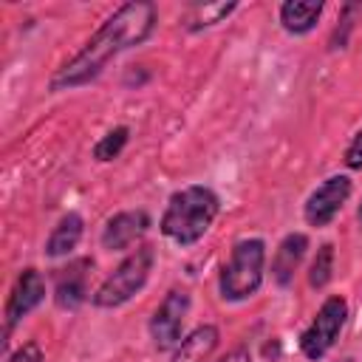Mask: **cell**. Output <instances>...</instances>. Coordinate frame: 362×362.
Wrapping results in <instances>:
<instances>
[{"label":"cell","mask_w":362,"mask_h":362,"mask_svg":"<svg viewBox=\"0 0 362 362\" xmlns=\"http://www.w3.org/2000/svg\"><path fill=\"white\" fill-rule=\"evenodd\" d=\"M221 362H252V354H249L246 348H235V351H229Z\"/></svg>","instance_id":"cell-20"},{"label":"cell","mask_w":362,"mask_h":362,"mask_svg":"<svg viewBox=\"0 0 362 362\" xmlns=\"http://www.w3.org/2000/svg\"><path fill=\"white\" fill-rule=\"evenodd\" d=\"M348 195H351V178L348 175H331V178H325L308 195V201H305V209H303L305 221L311 226H328L337 218V212L342 209V204L348 201Z\"/></svg>","instance_id":"cell-7"},{"label":"cell","mask_w":362,"mask_h":362,"mask_svg":"<svg viewBox=\"0 0 362 362\" xmlns=\"http://www.w3.org/2000/svg\"><path fill=\"white\" fill-rule=\"evenodd\" d=\"M218 348V328L215 325H198L189 337L181 339L170 362H206L212 351Z\"/></svg>","instance_id":"cell-12"},{"label":"cell","mask_w":362,"mask_h":362,"mask_svg":"<svg viewBox=\"0 0 362 362\" xmlns=\"http://www.w3.org/2000/svg\"><path fill=\"white\" fill-rule=\"evenodd\" d=\"M218 209H221V204L212 189L198 187V184L184 187L170 195L167 209L161 215V232H164V238L175 240L178 246H192L206 235Z\"/></svg>","instance_id":"cell-2"},{"label":"cell","mask_w":362,"mask_h":362,"mask_svg":"<svg viewBox=\"0 0 362 362\" xmlns=\"http://www.w3.org/2000/svg\"><path fill=\"white\" fill-rule=\"evenodd\" d=\"M124 144H127V127H116V130H110L105 139L96 141L93 156H96L99 161H110V158H116V156L122 153Z\"/></svg>","instance_id":"cell-17"},{"label":"cell","mask_w":362,"mask_h":362,"mask_svg":"<svg viewBox=\"0 0 362 362\" xmlns=\"http://www.w3.org/2000/svg\"><path fill=\"white\" fill-rule=\"evenodd\" d=\"M150 226V218L147 212L136 209V212H119L113 215L105 229H102V246L110 249V252H122V249H130Z\"/></svg>","instance_id":"cell-9"},{"label":"cell","mask_w":362,"mask_h":362,"mask_svg":"<svg viewBox=\"0 0 362 362\" xmlns=\"http://www.w3.org/2000/svg\"><path fill=\"white\" fill-rule=\"evenodd\" d=\"M156 23V6L147 0H136V3H124L119 6L105 23L102 28L85 42V48L65 62L57 76L51 79L54 90H68L76 85L90 82L93 76L102 74V68L122 51L139 45L141 40H147V34L153 31Z\"/></svg>","instance_id":"cell-1"},{"label":"cell","mask_w":362,"mask_h":362,"mask_svg":"<svg viewBox=\"0 0 362 362\" xmlns=\"http://www.w3.org/2000/svg\"><path fill=\"white\" fill-rule=\"evenodd\" d=\"M235 11V3H195L189 6V11L184 14V25L189 31H198V28H206V25H215L221 23L223 17H229Z\"/></svg>","instance_id":"cell-15"},{"label":"cell","mask_w":362,"mask_h":362,"mask_svg":"<svg viewBox=\"0 0 362 362\" xmlns=\"http://www.w3.org/2000/svg\"><path fill=\"white\" fill-rule=\"evenodd\" d=\"M88 260H76L68 269H59L54 283V300L59 308H76L88 294Z\"/></svg>","instance_id":"cell-11"},{"label":"cell","mask_w":362,"mask_h":362,"mask_svg":"<svg viewBox=\"0 0 362 362\" xmlns=\"http://www.w3.org/2000/svg\"><path fill=\"white\" fill-rule=\"evenodd\" d=\"M263 263H266V243L260 238H246L232 246L226 266L221 269V297L229 303L252 297L263 283Z\"/></svg>","instance_id":"cell-3"},{"label":"cell","mask_w":362,"mask_h":362,"mask_svg":"<svg viewBox=\"0 0 362 362\" xmlns=\"http://www.w3.org/2000/svg\"><path fill=\"white\" fill-rule=\"evenodd\" d=\"M345 320H348V303H345L342 297H328V300L320 305V311H317V317L311 320V325L303 331V337H300V351H303L308 359L325 356V354L331 351V345L337 342V337H339Z\"/></svg>","instance_id":"cell-5"},{"label":"cell","mask_w":362,"mask_h":362,"mask_svg":"<svg viewBox=\"0 0 362 362\" xmlns=\"http://www.w3.org/2000/svg\"><path fill=\"white\" fill-rule=\"evenodd\" d=\"M331 272H334V246L325 243V246H320V252H317V257H314V263H311L308 283H311L314 288H322V286L331 280Z\"/></svg>","instance_id":"cell-16"},{"label":"cell","mask_w":362,"mask_h":362,"mask_svg":"<svg viewBox=\"0 0 362 362\" xmlns=\"http://www.w3.org/2000/svg\"><path fill=\"white\" fill-rule=\"evenodd\" d=\"M42 297H45V280H42V274L37 269H25L17 277V283H14L11 294H8V303H6V328H14L31 308H37L42 303Z\"/></svg>","instance_id":"cell-8"},{"label":"cell","mask_w":362,"mask_h":362,"mask_svg":"<svg viewBox=\"0 0 362 362\" xmlns=\"http://www.w3.org/2000/svg\"><path fill=\"white\" fill-rule=\"evenodd\" d=\"M79 238H82V218H79L76 212H68V215L54 226V232L48 235V240H45V255H48V257H62V255H68V252L79 243Z\"/></svg>","instance_id":"cell-14"},{"label":"cell","mask_w":362,"mask_h":362,"mask_svg":"<svg viewBox=\"0 0 362 362\" xmlns=\"http://www.w3.org/2000/svg\"><path fill=\"white\" fill-rule=\"evenodd\" d=\"M187 311H189V294L184 288L167 291V297L161 300V305L156 308V314L150 320V337L158 351H167L181 339Z\"/></svg>","instance_id":"cell-6"},{"label":"cell","mask_w":362,"mask_h":362,"mask_svg":"<svg viewBox=\"0 0 362 362\" xmlns=\"http://www.w3.org/2000/svg\"><path fill=\"white\" fill-rule=\"evenodd\" d=\"M322 14V3L320 0H288L280 6V23L288 34H305L317 25Z\"/></svg>","instance_id":"cell-13"},{"label":"cell","mask_w":362,"mask_h":362,"mask_svg":"<svg viewBox=\"0 0 362 362\" xmlns=\"http://www.w3.org/2000/svg\"><path fill=\"white\" fill-rule=\"evenodd\" d=\"M153 246H139L136 252H130L113 274H107L102 280V286L93 291V305L99 308H116L122 303H127L136 291H141V286L147 283L150 277V269H153Z\"/></svg>","instance_id":"cell-4"},{"label":"cell","mask_w":362,"mask_h":362,"mask_svg":"<svg viewBox=\"0 0 362 362\" xmlns=\"http://www.w3.org/2000/svg\"><path fill=\"white\" fill-rule=\"evenodd\" d=\"M356 221H359V229H362V204H359V209H356Z\"/></svg>","instance_id":"cell-21"},{"label":"cell","mask_w":362,"mask_h":362,"mask_svg":"<svg viewBox=\"0 0 362 362\" xmlns=\"http://www.w3.org/2000/svg\"><path fill=\"white\" fill-rule=\"evenodd\" d=\"M8 362H42V354H40L37 345H25V348H20Z\"/></svg>","instance_id":"cell-19"},{"label":"cell","mask_w":362,"mask_h":362,"mask_svg":"<svg viewBox=\"0 0 362 362\" xmlns=\"http://www.w3.org/2000/svg\"><path fill=\"white\" fill-rule=\"evenodd\" d=\"M305 249H308V238L300 235V232H291L280 240L277 252H274V260H272V277L277 280V286H288L294 272L300 269L303 257H305Z\"/></svg>","instance_id":"cell-10"},{"label":"cell","mask_w":362,"mask_h":362,"mask_svg":"<svg viewBox=\"0 0 362 362\" xmlns=\"http://www.w3.org/2000/svg\"><path fill=\"white\" fill-rule=\"evenodd\" d=\"M345 164L351 167V170H362V130L354 136V141L348 144V150H345Z\"/></svg>","instance_id":"cell-18"}]
</instances>
